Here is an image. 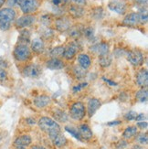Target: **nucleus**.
I'll list each match as a JSON object with an SVG mask.
<instances>
[{"mask_svg": "<svg viewBox=\"0 0 148 149\" xmlns=\"http://www.w3.org/2000/svg\"><path fill=\"white\" fill-rule=\"evenodd\" d=\"M16 18V12L10 8H3L0 10V29L3 31L8 30L12 22Z\"/></svg>", "mask_w": 148, "mask_h": 149, "instance_id": "obj_1", "label": "nucleus"}, {"mask_svg": "<svg viewBox=\"0 0 148 149\" xmlns=\"http://www.w3.org/2000/svg\"><path fill=\"white\" fill-rule=\"evenodd\" d=\"M38 127L40 128V130H42L43 132H45L46 134H48L49 135L54 133H58L60 132V126L58 123L49 117H41L40 120H38Z\"/></svg>", "mask_w": 148, "mask_h": 149, "instance_id": "obj_2", "label": "nucleus"}, {"mask_svg": "<svg viewBox=\"0 0 148 149\" xmlns=\"http://www.w3.org/2000/svg\"><path fill=\"white\" fill-rule=\"evenodd\" d=\"M14 57L17 61H27L31 57V50L27 44H19L14 49Z\"/></svg>", "mask_w": 148, "mask_h": 149, "instance_id": "obj_3", "label": "nucleus"}, {"mask_svg": "<svg viewBox=\"0 0 148 149\" xmlns=\"http://www.w3.org/2000/svg\"><path fill=\"white\" fill-rule=\"evenodd\" d=\"M70 117L76 121H81L85 116V106L82 102H78L72 105L69 109Z\"/></svg>", "mask_w": 148, "mask_h": 149, "instance_id": "obj_4", "label": "nucleus"}, {"mask_svg": "<svg viewBox=\"0 0 148 149\" xmlns=\"http://www.w3.org/2000/svg\"><path fill=\"white\" fill-rule=\"evenodd\" d=\"M19 6L25 15L31 14L38 10L40 6V2L38 0H21Z\"/></svg>", "mask_w": 148, "mask_h": 149, "instance_id": "obj_5", "label": "nucleus"}, {"mask_svg": "<svg viewBox=\"0 0 148 149\" xmlns=\"http://www.w3.org/2000/svg\"><path fill=\"white\" fill-rule=\"evenodd\" d=\"M127 60L132 65L138 67L144 63V55L141 50L134 49L127 53Z\"/></svg>", "mask_w": 148, "mask_h": 149, "instance_id": "obj_6", "label": "nucleus"}, {"mask_svg": "<svg viewBox=\"0 0 148 149\" xmlns=\"http://www.w3.org/2000/svg\"><path fill=\"white\" fill-rule=\"evenodd\" d=\"M41 73H42V70L40 66L35 63L29 64L27 67H25L23 70V74L26 77H29L32 78V79H38V78H40Z\"/></svg>", "mask_w": 148, "mask_h": 149, "instance_id": "obj_7", "label": "nucleus"}, {"mask_svg": "<svg viewBox=\"0 0 148 149\" xmlns=\"http://www.w3.org/2000/svg\"><path fill=\"white\" fill-rule=\"evenodd\" d=\"M35 20H36L35 17H33L30 14H27L17 18L16 20L15 25L17 29H25V28L29 27L32 24H34Z\"/></svg>", "mask_w": 148, "mask_h": 149, "instance_id": "obj_8", "label": "nucleus"}, {"mask_svg": "<svg viewBox=\"0 0 148 149\" xmlns=\"http://www.w3.org/2000/svg\"><path fill=\"white\" fill-rule=\"evenodd\" d=\"M108 6L112 11L116 12L119 15H124L126 12V5L121 0H113L109 3Z\"/></svg>", "mask_w": 148, "mask_h": 149, "instance_id": "obj_9", "label": "nucleus"}, {"mask_svg": "<svg viewBox=\"0 0 148 149\" xmlns=\"http://www.w3.org/2000/svg\"><path fill=\"white\" fill-rule=\"evenodd\" d=\"M81 49V46L78 42H72L69 43V45L65 48V50H64V54L63 57L67 60H72L73 59V57L76 55L77 51H79Z\"/></svg>", "mask_w": 148, "mask_h": 149, "instance_id": "obj_10", "label": "nucleus"}, {"mask_svg": "<svg viewBox=\"0 0 148 149\" xmlns=\"http://www.w3.org/2000/svg\"><path fill=\"white\" fill-rule=\"evenodd\" d=\"M55 28L60 32L68 31L70 28V21L69 19L65 17H58L55 20Z\"/></svg>", "mask_w": 148, "mask_h": 149, "instance_id": "obj_11", "label": "nucleus"}, {"mask_svg": "<svg viewBox=\"0 0 148 149\" xmlns=\"http://www.w3.org/2000/svg\"><path fill=\"white\" fill-rule=\"evenodd\" d=\"M50 140L52 141V143L55 146L57 147H62L67 144V139L64 135L60 133V132H58V133H54V134H51L49 135Z\"/></svg>", "mask_w": 148, "mask_h": 149, "instance_id": "obj_12", "label": "nucleus"}, {"mask_svg": "<svg viewBox=\"0 0 148 149\" xmlns=\"http://www.w3.org/2000/svg\"><path fill=\"white\" fill-rule=\"evenodd\" d=\"M101 103L98 99L92 98L90 99L88 102V108H87V113L89 117H92L95 114V113L97 112V110L101 107Z\"/></svg>", "mask_w": 148, "mask_h": 149, "instance_id": "obj_13", "label": "nucleus"}, {"mask_svg": "<svg viewBox=\"0 0 148 149\" xmlns=\"http://www.w3.org/2000/svg\"><path fill=\"white\" fill-rule=\"evenodd\" d=\"M136 83L137 85L145 88L148 84V72L146 69H142L136 75Z\"/></svg>", "mask_w": 148, "mask_h": 149, "instance_id": "obj_14", "label": "nucleus"}, {"mask_svg": "<svg viewBox=\"0 0 148 149\" xmlns=\"http://www.w3.org/2000/svg\"><path fill=\"white\" fill-rule=\"evenodd\" d=\"M50 102V97L48 95H40V96H37L36 98H34L33 100V103L34 105L38 108H44L49 104Z\"/></svg>", "mask_w": 148, "mask_h": 149, "instance_id": "obj_15", "label": "nucleus"}, {"mask_svg": "<svg viewBox=\"0 0 148 149\" xmlns=\"http://www.w3.org/2000/svg\"><path fill=\"white\" fill-rule=\"evenodd\" d=\"M109 45L108 43L102 41V42H100L99 44L97 45H94L92 46V48L91 49L93 52L97 53L99 56H101V55H105V54H108L109 53Z\"/></svg>", "mask_w": 148, "mask_h": 149, "instance_id": "obj_16", "label": "nucleus"}, {"mask_svg": "<svg viewBox=\"0 0 148 149\" xmlns=\"http://www.w3.org/2000/svg\"><path fill=\"white\" fill-rule=\"evenodd\" d=\"M31 49L34 52L38 53V54H40L42 53L44 49H45V44L44 41L40 38H34L33 40L31 42Z\"/></svg>", "mask_w": 148, "mask_h": 149, "instance_id": "obj_17", "label": "nucleus"}, {"mask_svg": "<svg viewBox=\"0 0 148 149\" xmlns=\"http://www.w3.org/2000/svg\"><path fill=\"white\" fill-rule=\"evenodd\" d=\"M123 23L125 26H129V27L138 25L139 24V17H138V14H137V13H134V12L128 14L124 17Z\"/></svg>", "mask_w": 148, "mask_h": 149, "instance_id": "obj_18", "label": "nucleus"}, {"mask_svg": "<svg viewBox=\"0 0 148 149\" xmlns=\"http://www.w3.org/2000/svg\"><path fill=\"white\" fill-rule=\"evenodd\" d=\"M52 116L55 119V121L58 123H66L69 121V116L68 114L63 111V110L60 109H55L52 112Z\"/></svg>", "mask_w": 148, "mask_h": 149, "instance_id": "obj_19", "label": "nucleus"}, {"mask_svg": "<svg viewBox=\"0 0 148 149\" xmlns=\"http://www.w3.org/2000/svg\"><path fill=\"white\" fill-rule=\"evenodd\" d=\"M78 131L80 133V135L82 139H86V140H90L91 138H92V131L91 130V128H90L87 125H80Z\"/></svg>", "mask_w": 148, "mask_h": 149, "instance_id": "obj_20", "label": "nucleus"}, {"mask_svg": "<svg viewBox=\"0 0 148 149\" xmlns=\"http://www.w3.org/2000/svg\"><path fill=\"white\" fill-rule=\"evenodd\" d=\"M69 14L75 18L81 17L84 15V9H83L81 6H79V5H72L69 8Z\"/></svg>", "mask_w": 148, "mask_h": 149, "instance_id": "obj_21", "label": "nucleus"}, {"mask_svg": "<svg viewBox=\"0 0 148 149\" xmlns=\"http://www.w3.org/2000/svg\"><path fill=\"white\" fill-rule=\"evenodd\" d=\"M47 67L49 70H61L64 68V63L57 58H52L47 62Z\"/></svg>", "mask_w": 148, "mask_h": 149, "instance_id": "obj_22", "label": "nucleus"}, {"mask_svg": "<svg viewBox=\"0 0 148 149\" xmlns=\"http://www.w3.org/2000/svg\"><path fill=\"white\" fill-rule=\"evenodd\" d=\"M78 61L80 66L84 70H88L91 66V58L87 54H80L78 56Z\"/></svg>", "mask_w": 148, "mask_h": 149, "instance_id": "obj_23", "label": "nucleus"}, {"mask_svg": "<svg viewBox=\"0 0 148 149\" xmlns=\"http://www.w3.org/2000/svg\"><path fill=\"white\" fill-rule=\"evenodd\" d=\"M32 139L28 134L20 135L15 140V146H28L31 144Z\"/></svg>", "mask_w": 148, "mask_h": 149, "instance_id": "obj_24", "label": "nucleus"}, {"mask_svg": "<svg viewBox=\"0 0 148 149\" xmlns=\"http://www.w3.org/2000/svg\"><path fill=\"white\" fill-rule=\"evenodd\" d=\"M112 61H113V58L109 53L105 54V55L99 56V64L102 68H106V67L110 66L112 63Z\"/></svg>", "mask_w": 148, "mask_h": 149, "instance_id": "obj_25", "label": "nucleus"}, {"mask_svg": "<svg viewBox=\"0 0 148 149\" xmlns=\"http://www.w3.org/2000/svg\"><path fill=\"white\" fill-rule=\"evenodd\" d=\"M137 133H138V128L136 126H129L124 130L123 136L125 139H131L133 136L137 135Z\"/></svg>", "mask_w": 148, "mask_h": 149, "instance_id": "obj_26", "label": "nucleus"}, {"mask_svg": "<svg viewBox=\"0 0 148 149\" xmlns=\"http://www.w3.org/2000/svg\"><path fill=\"white\" fill-rule=\"evenodd\" d=\"M68 31L69 37H72L73 38H78L82 35V29L79 27V26H74L72 28H69Z\"/></svg>", "mask_w": 148, "mask_h": 149, "instance_id": "obj_27", "label": "nucleus"}, {"mask_svg": "<svg viewBox=\"0 0 148 149\" xmlns=\"http://www.w3.org/2000/svg\"><path fill=\"white\" fill-rule=\"evenodd\" d=\"M148 98V91L146 88H142L136 93V99L140 102H145Z\"/></svg>", "mask_w": 148, "mask_h": 149, "instance_id": "obj_28", "label": "nucleus"}, {"mask_svg": "<svg viewBox=\"0 0 148 149\" xmlns=\"http://www.w3.org/2000/svg\"><path fill=\"white\" fill-rule=\"evenodd\" d=\"M29 38H30V33L28 29H23L20 31V34L18 37V41L21 42V44H27L29 42Z\"/></svg>", "mask_w": 148, "mask_h": 149, "instance_id": "obj_29", "label": "nucleus"}, {"mask_svg": "<svg viewBox=\"0 0 148 149\" xmlns=\"http://www.w3.org/2000/svg\"><path fill=\"white\" fill-rule=\"evenodd\" d=\"M64 50H65V47H63V46L56 47L50 51V56L52 58H57V59H59L60 57H63Z\"/></svg>", "mask_w": 148, "mask_h": 149, "instance_id": "obj_30", "label": "nucleus"}, {"mask_svg": "<svg viewBox=\"0 0 148 149\" xmlns=\"http://www.w3.org/2000/svg\"><path fill=\"white\" fill-rule=\"evenodd\" d=\"M73 72L77 79H79V80L83 79V78L86 76V70L81 68V66H75L73 69Z\"/></svg>", "mask_w": 148, "mask_h": 149, "instance_id": "obj_31", "label": "nucleus"}, {"mask_svg": "<svg viewBox=\"0 0 148 149\" xmlns=\"http://www.w3.org/2000/svg\"><path fill=\"white\" fill-rule=\"evenodd\" d=\"M65 130H66L68 133H69L70 134H72L73 137H75L76 139H78L79 141L82 142V138L81 137L80 133H79L78 129H77V128H75V127H73V126H66V127H65Z\"/></svg>", "mask_w": 148, "mask_h": 149, "instance_id": "obj_32", "label": "nucleus"}, {"mask_svg": "<svg viewBox=\"0 0 148 149\" xmlns=\"http://www.w3.org/2000/svg\"><path fill=\"white\" fill-rule=\"evenodd\" d=\"M138 14L139 17V23L141 24H146L148 20V15H147V9L146 8H142L140 10Z\"/></svg>", "mask_w": 148, "mask_h": 149, "instance_id": "obj_33", "label": "nucleus"}, {"mask_svg": "<svg viewBox=\"0 0 148 149\" xmlns=\"http://www.w3.org/2000/svg\"><path fill=\"white\" fill-rule=\"evenodd\" d=\"M82 33L87 38V40H92L94 38V29L92 28H91V27L83 29H82Z\"/></svg>", "mask_w": 148, "mask_h": 149, "instance_id": "obj_34", "label": "nucleus"}, {"mask_svg": "<svg viewBox=\"0 0 148 149\" xmlns=\"http://www.w3.org/2000/svg\"><path fill=\"white\" fill-rule=\"evenodd\" d=\"M104 17V9L101 8H97L92 11V17L95 19H100Z\"/></svg>", "mask_w": 148, "mask_h": 149, "instance_id": "obj_35", "label": "nucleus"}, {"mask_svg": "<svg viewBox=\"0 0 148 149\" xmlns=\"http://www.w3.org/2000/svg\"><path fill=\"white\" fill-rule=\"evenodd\" d=\"M137 142L141 145H147V141H148V136L147 134L144 133V134H139L137 136Z\"/></svg>", "mask_w": 148, "mask_h": 149, "instance_id": "obj_36", "label": "nucleus"}, {"mask_svg": "<svg viewBox=\"0 0 148 149\" xmlns=\"http://www.w3.org/2000/svg\"><path fill=\"white\" fill-rule=\"evenodd\" d=\"M137 114H138V113H137L136 112L130 111V112H128V113L125 114L124 118H125L127 121H133V120H135Z\"/></svg>", "mask_w": 148, "mask_h": 149, "instance_id": "obj_37", "label": "nucleus"}, {"mask_svg": "<svg viewBox=\"0 0 148 149\" xmlns=\"http://www.w3.org/2000/svg\"><path fill=\"white\" fill-rule=\"evenodd\" d=\"M87 85H88V83H87V82H81V83H79L78 85H76V86L73 87L72 92H73L74 93H79V92H81V90H83V88H85Z\"/></svg>", "mask_w": 148, "mask_h": 149, "instance_id": "obj_38", "label": "nucleus"}, {"mask_svg": "<svg viewBox=\"0 0 148 149\" xmlns=\"http://www.w3.org/2000/svg\"><path fill=\"white\" fill-rule=\"evenodd\" d=\"M6 80H8V73L5 69L0 68V83H4Z\"/></svg>", "mask_w": 148, "mask_h": 149, "instance_id": "obj_39", "label": "nucleus"}, {"mask_svg": "<svg viewBox=\"0 0 148 149\" xmlns=\"http://www.w3.org/2000/svg\"><path fill=\"white\" fill-rule=\"evenodd\" d=\"M128 146V143L125 141V140H119L116 144V149H124L126 148Z\"/></svg>", "mask_w": 148, "mask_h": 149, "instance_id": "obj_40", "label": "nucleus"}, {"mask_svg": "<svg viewBox=\"0 0 148 149\" xmlns=\"http://www.w3.org/2000/svg\"><path fill=\"white\" fill-rule=\"evenodd\" d=\"M21 0H8V4L9 6H15L17 5H19Z\"/></svg>", "mask_w": 148, "mask_h": 149, "instance_id": "obj_41", "label": "nucleus"}, {"mask_svg": "<svg viewBox=\"0 0 148 149\" xmlns=\"http://www.w3.org/2000/svg\"><path fill=\"white\" fill-rule=\"evenodd\" d=\"M68 0H52V4L54 6H60L63 4H66Z\"/></svg>", "mask_w": 148, "mask_h": 149, "instance_id": "obj_42", "label": "nucleus"}, {"mask_svg": "<svg viewBox=\"0 0 148 149\" xmlns=\"http://www.w3.org/2000/svg\"><path fill=\"white\" fill-rule=\"evenodd\" d=\"M148 126V124L146 122H139L137 124V128H140V129H146Z\"/></svg>", "mask_w": 148, "mask_h": 149, "instance_id": "obj_43", "label": "nucleus"}, {"mask_svg": "<svg viewBox=\"0 0 148 149\" xmlns=\"http://www.w3.org/2000/svg\"><path fill=\"white\" fill-rule=\"evenodd\" d=\"M73 1L76 5H79V6H83L86 4V0H72Z\"/></svg>", "mask_w": 148, "mask_h": 149, "instance_id": "obj_44", "label": "nucleus"}, {"mask_svg": "<svg viewBox=\"0 0 148 149\" xmlns=\"http://www.w3.org/2000/svg\"><path fill=\"white\" fill-rule=\"evenodd\" d=\"M8 67V63H6V61L2 59V58H0V68H6Z\"/></svg>", "mask_w": 148, "mask_h": 149, "instance_id": "obj_45", "label": "nucleus"}, {"mask_svg": "<svg viewBox=\"0 0 148 149\" xmlns=\"http://www.w3.org/2000/svg\"><path fill=\"white\" fill-rule=\"evenodd\" d=\"M145 118V115L144 113H140V114H137L135 121H144Z\"/></svg>", "mask_w": 148, "mask_h": 149, "instance_id": "obj_46", "label": "nucleus"}, {"mask_svg": "<svg viewBox=\"0 0 148 149\" xmlns=\"http://www.w3.org/2000/svg\"><path fill=\"white\" fill-rule=\"evenodd\" d=\"M121 124V122L120 121H115V122H110V123H108V125L109 126H113V125H120Z\"/></svg>", "mask_w": 148, "mask_h": 149, "instance_id": "obj_47", "label": "nucleus"}, {"mask_svg": "<svg viewBox=\"0 0 148 149\" xmlns=\"http://www.w3.org/2000/svg\"><path fill=\"white\" fill-rule=\"evenodd\" d=\"M147 1H148V0H135V2H136L137 4L142 5V6L147 5Z\"/></svg>", "mask_w": 148, "mask_h": 149, "instance_id": "obj_48", "label": "nucleus"}, {"mask_svg": "<svg viewBox=\"0 0 148 149\" xmlns=\"http://www.w3.org/2000/svg\"><path fill=\"white\" fill-rule=\"evenodd\" d=\"M27 123H28V125H35V123H36V121L33 119V118H28L27 119Z\"/></svg>", "mask_w": 148, "mask_h": 149, "instance_id": "obj_49", "label": "nucleus"}, {"mask_svg": "<svg viewBox=\"0 0 148 149\" xmlns=\"http://www.w3.org/2000/svg\"><path fill=\"white\" fill-rule=\"evenodd\" d=\"M104 81H106L109 84H110V85H112V86H116L117 85V83H115L114 81H110V80H108V79H105V78H104Z\"/></svg>", "mask_w": 148, "mask_h": 149, "instance_id": "obj_50", "label": "nucleus"}, {"mask_svg": "<svg viewBox=\"0 0 148 149\" xmlns=\"http://www.w3.org/2000/svg\"><path fill=\"white\" fill-rule=\"evenodd\" d=\"M31 149H46V148L41 146H32Z\"/></svg>", "mask_w": 148, "mask_h": 149, "instance_id": "obj_51", "label": "nucleus"}, {"mask_svg": "<svg viewBox=\"0 0 148 149\" xmlns=\"http://www.w3.org/2000/svg\"><path fill=\"white\" fill-rule=\"evenodd\" d=\"M132 149H145L143 146H139V145H135V146H133V147H132Z\"/></svg>", "mask_w": 148, "mask_h": 149, "instance_id": "obj_52", "label": "nucleus"}, {"mask_svg": "<svg viewBox=\"0 0 148 149\" xmlns=\"http://www.w3.org/2000/svg\"><path fill=\"white\" fill-rule=\"evenodd\" d=\"M5 2H6V0H0V8H1L2 6H3V5L5 4Z\"/></svg>", "mask_w": 148, "mask_h": 149, "instance_id": "obj_53", "label": "nucleus"}, {"mask_svg": "<svg viewBox=\"0 0 148 149\" xmlns=\"http://www.w3.org/2000/svg\"><path fill=\"white\" fill-rule=\"evenodd\" d=\"M16 149H26L25 146H16Z\"/></svg>", "mask_w": 148, "mask_h": 149, "instance_id": "obj_54", "label": "nucleus"}]
</instances>
